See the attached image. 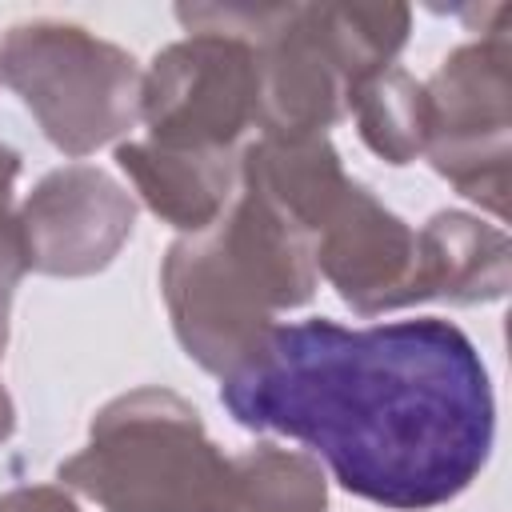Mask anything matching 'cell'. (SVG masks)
Segmentation results:
<instances>
[{"instance_id":"obj_1","label":"cell","mask_w":512,"mask_h":512,"mask_svg":"<svg viewBox=\"0 0 512 512\" xmlns=\"http://www.w3.org/2000/svg\"><path fill=\"white\" fill-rule=\"evenodd\" d=\"M228 416L312 448L352 496L428 512L488 464L496 396L476 344L448 320L344 328L328 316L272 324L220 376Z\"/></svg>"},{"instance_id":"obj_2","label":"cell","mask_w":512,"mask_h":512,"mask_svg":"<svg viewBox=\"0 0 512 512\" xmlns=\"http://www.w3.org/2000/svg\"><path fill=\"white\" fill-rule=\"evenodd\" d=\"M160 288L184 352L200 368L228 376L256 352L276 312L312 296V240L240 188L212 228L168 248Z\"/></svg>"},{"instance_id":"obj_3","label":"cell","mask_w":512,"mask_h":512,"mask_svg":"<svg viewBox=\"0 0 512 512\" xmlns=\"http://www.w3.org/2000/svg\"><path fill=\"white\" fill-rule=\"evenodd\" d=\"M188 32H232L256 52V128L272 140L324 136L352 92L408 40V8L280 4V8H176Z\"/></svg>"},{"instance_id":"obj_4","label":"cell","mask_w":512,"mask_h":512,"mask_svg":"<svg viewBox=\"0 0 512 512\" xmlns=\"http://www.w3.org/2000/svg\"><path fill=\"white\" fill-rule=\"evenodd\" d=\"M228 456L168 388H136L92 416L88 444L56 476L104 512H208Z\"/></svg>"},{"instance_id":"obj_5","label":"cell","mask_w":512,"mask_h":512,"mask_svg":"<svg viewBox=\"0 0 512 512\" xmlns=\"http://www.w3.org/2000/svg\"><path fill=\"white\" fill-rule=\"evenodd\" d=\"M0 80L64 156H88L140 120L136 60L80 24L24 20L0 40Z\"/></svg>"},{"instance_id":"obj_6","label":"cell","mask_w":512,"mask_h":512,"mask_svg":"<svg viewBox=\"0 0 512 512\" xmlns=\"http://www.w3.org/2000/svg\"><path fill=\"white\" fill-rule=\"evenodd\" d=\"M428 160L492 216L508 212V40L504 20L456 48L424 84Z\"/></svg>"},{"instance_id":"obj_7","label":"cell","mask_w":512,"mask_h":512,"mask_svg":"<svg viewBox=\"0 0 512 512\" xmlns=\"http://www.w3.org/2000/svg\"><path fill=\"white\" fill-rule=\"evenodd\" d=\"M256 52L232 32L196 28L156 52L140 80V120L148 140L184 152H228L256 124Z\"/></svg>"},{"instance_id":"obj_8","label":"cell","mask_w":512,"mask_h":512,"mask_svg":"<svg viewBox=\"0 0 512 512\" xmlns=\"http://www.w3.org/2000/svg\"><path fill=\"white\" fill-rule=\"evenodd\" d=\"M24 268L44 276H92L112 264L136 224V200L104 168L64 164L48 172L16 212Z\"/></svg>"},{"instance_id":"obj_9","label":"cell","mask_w":512,"mask_h":512,"mask_svg":"<svg viewBox=\"0 0 512 512\" xmlns=\"http://www.w3.org/2000/svg\"><path fill=\"white\" fill-rule=\"evenodd\" d=\"M312 264L360 316L416 304V232L356 180L312 236Z\"/></svg>"},{"instance_id":"obj_10","label":"cell","mask_w":512,"mask_h":512,"mask_svg":"<svg viewBox=\"0 0 512 512\" xmlns=\"http://www.w3.org/2000/svg\"><path fill=\"white\" fill-rule=\"evenodd\" d=\"M236 180L244 192L260 196L288 224H296L308 240L324 228V220L352 184L340 168L336 148L324 136H304V140L260 136L256 144L244 148L236 164Z\"/></svg>"},{"instance_id":"obj_11","label":"cell","mask_w":512,"mask_h":512,"mask_svg":"<svg viewBox=\"0 0 512 512\" xmlns=\"http://www.w3.org/2000/svg\"><path fill=\"white\" fill-rule=\"evenodd\" d=\"M116 164L128 172L136 196L184 236L212 228L232 204L236 168L228 152H184L132 140L116 148Z\"/></svg>"},{"instance_id":"obj_12","label":"cell","mask_w":512,"mask_h":512,"mask_svg":"<svg viewBox=\"0 0 512 512\" xmlns=\"http://www.w3.org/2000/svg\"><path fill=\"white\" fill-rule=\"evenodd\" d=\"M508 292V236L468 212H436L416 232L412 300L488 304Z\"/></svg>"},{"instance_id":"obj_13","label":"cell","mask_w":512,"mask_h":512,"mask_svg":"<svg viewBox=\"0 0 512 512\" xmlns=\"http://www.w3.org/2000/svg\"><path fill=\"white\" fill-rule=\"evenodd\" d=\"M328 484L312 456L256 444L228 456L208 512H324Z\"/></svg>"},{"instance_id":"obj_14","label":"cell","mask_w":512,"mask_h":512,"mask_svg":"<svg viewBox=\"0 0 512 512\" xmlns=\"http://www.w3.org/2000/svg\"><path fill=\"white\" fill-rule=\"evenodd\" d=\"M348 112L356 116L364 144L376 156H384L388 164H408L428 144V96H424V84L412 80L400 68H384L372 80H364L352 92Z\"/></svg>"},{"instance_id":"obj_15","label":"cell","mask_w":512,"mask_h":512,"mask_svg":"<svg viewBox=\"0 0 512 512\" xmlns=\"http://www.w3.org/2000/svg\"><path fill=\"white\" fill-rule=\"evenodd\" d=\"M20 176V152L0 144V300L8 304L12 288L20 284L24 268V248H20V224L12 212V184Z\"/></svg>"},{"instance_id":"obj_16","label":"cell","mask_w":512,"mask_h":512,"mask_svg":"<svg viewBox=\"0 0 512 512\" xmlns=\"http://www.w3.org/2000/svg\"><path fill=\"white\" fill-rule=\"evenodd\" d=\"M0 512H80L76 500L56 488V484H36V488H12L0 496Z\"/></svg>"},{"instance_id":"obj_17","label":"cell","mask_w":512,"mask_h":512,"mask_svg":"<svg viewBox=\"0 0 512 512\" xmlns=\"http://www.w3.org/2000/svg\"><path fill=\"white\" fill-rule=\"evenodd\" d=\"M12 424H16V412H12V400H8V392L0 384V440L12 436Z\"/></svg>"},{"instance_id":"obj_18","label":"cell","mask_w":512,"mask_h":512,"mask_svg":"<svg viewBox=\"0 0 512 512\" xmlns=\"http://www.w3.org/2000/svg\"><path fill=\"white\" fill-rule=\"evenodd\" d=\"M4 340H8V304L0 300V356H4Z\"/></svg>"}]
</instances>
